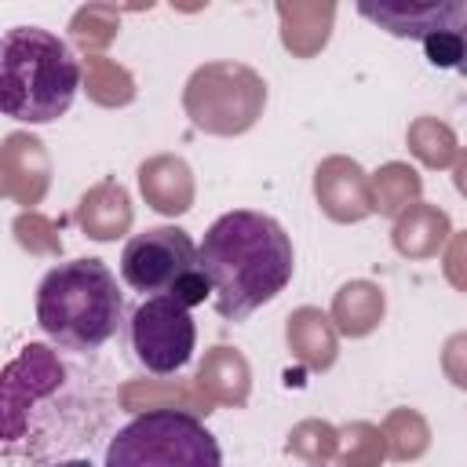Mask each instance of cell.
<instances>
[{
    "mask_svg": "<svg viewBox=\"0 0 467 467\" xmlns=\"http://www.w3.org/2000/svg\"><path fill=\"white\" fill-rule=\"evenodd\" d=\"M47 467H95L88 456H66V460H55V463H47Z\"/></svg>",
    "mask_w": 467,
    "mask_h": 467,
    "instance_id": "cell-10",
    "label": "cell"
},
{
    "mask_svg": "<svg viewBox=\"0 0 467 467\" xmlns=\"http://www.w3.org/2000/svg\"><path fill=\"white\" fill-rule=\"evenodd\" d=\"M128 339L135 361L153 376H175L190 365L197 347V325L190 306L171 296H150L128 317Z\"/></svg>",
    "mask_w": 467,
    "mask_h": 467,
    "instance_id": "cell-7",
    "label": "cell"
},
{
    "mask_svg": "<svg viewBox=\"0 0 467 467\" xmlns=\"http://www.w3.org/2000/svg\"><path fill=\"white\" fill-rule=\"evenodd\" d=\"M423 47H427L431 66H441V69H456L460 58H463V40H460V33H438V36L423 40Z\"/></svg>",
    "mask_w": 467,
    "mask_h": 467,
    "instance_id": "cell-9",
    "label": "cell"
},
{
    "mask_svg": "<svg viewBox=\"0 0 467 467\" xmlns=\"http://www.w3.org/2000/svg\"><path fill=\"white\" fill-rule=\"evenodd\" d=\"M102 467H223V452L197 416L150 409L109 438Z\"/></svg>",
    "mask_w": 467,
    "mask_h": 467,
    "instance_id": "cell-5",
    "label": "cell"
},
{
    "mask_svg": "<svg viewBox=\"0 0 467 467\" xmlns=\"http://www.w3.org/2000/svg\"><path fill=\"white\" fill-rule=\"evenodd\" d=\"M120 277L131 292L171 296L186 306L204 303L208 281L197 266V244L182 226H150L120 248Z\"/></svg>",
    "mask_w": 467,
    "mask_h": 467,
    "instance_id": "cell-6",
    "label": "cell"
},
{
    "mask_svg": "<svg viewBox=\"0 0 467 467\" xmlns=\"http://www.w3.org/2000/svg\"><path fill=\"white\" fill-rule=\"evenodd\" d=\"M197 266L208 281L215 314L244 321L292 281V237L274 215L237 208L219 215L197 244Z\"/></svg>",
    "mask_w": 467,
    "mask_h": 467,
    "instance_id": "cell-2",
    "label": "cell"
},
{
    "mask_svg": "<svg viewBox=\"0 0 467 467\" xmlns=\"http://www.w3.org/2000/svg\"><path fill=\"white\" fill-rule=\"evenodd\" d=\"M36 325L51 347L95 354L124 328V292L102 259H69L36 288Z\"/></svg>",
    "mask_w": 467,
    "mask_h": 467,
    "instance_id": "cell-3",
    "label": "cell"
},
{
    "mask_svg": "<svg viewBox=\"0 0 467 467\" xmlns=\"http://www.w3.org/2000/svg\"><path fill=\"white\" fill-rule=\"evenodd\" d=\"M365 18H372L376 26H383L394 36H416V40H431L438 33H460L463 22V4H361L358 7Z\"/></svg>",
    "mask_w": 467,
    "mask_h": 467,
    "instance_id": "cell-8",
    "label": "cell"
},
{
    "mask_svg": "<svg viewBox=\"0 0 467 467\" xmlns=\"http://www.w3.org/2000/svg\"><path fill=\"white\" fill-rule=\"evenodd\" d=\"M80 91V58L40 26L0 33V113L22 124L58 120Z\"/></svg>",
    "mask_w": 467,
    "mask_h": 467,
    "instance_id": "cell-4",
    "label": "cell"
},
{
    "mask_svg": "<svg viewBox=\"0 0 467 467\" xmlns=\"http://www.w3.org/2000/svg\"><path fill=\"white\" fill-rule=\"evenodd\" d=\"M88 354L26 343L0 368V449L26 460H66L106 427L109 390Z\"/></svg>",
    "mask_w": 467,
    "mask_h": 467,
    "instance_id": "cell-1",
    "label": "cell"
}]
</instances>
